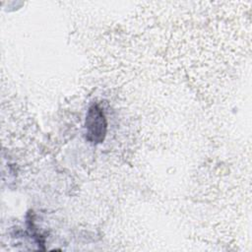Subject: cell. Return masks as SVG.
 <instances>
[{"label":"cell","instance_id":"6da1fadb","mask_svg":"<svg viewBox=\"0 0 252 252\" xmlns=\"http://www.w3.org/2000/svg\"><path fill=\"white\" fill-rule=\"evenodd\" d=\"M107 122L102 109L97 104H93L86 117V139L93 143H101L106 135Z\"/></svg>","mask_w":252,"mask_h":252}]
</instances>
